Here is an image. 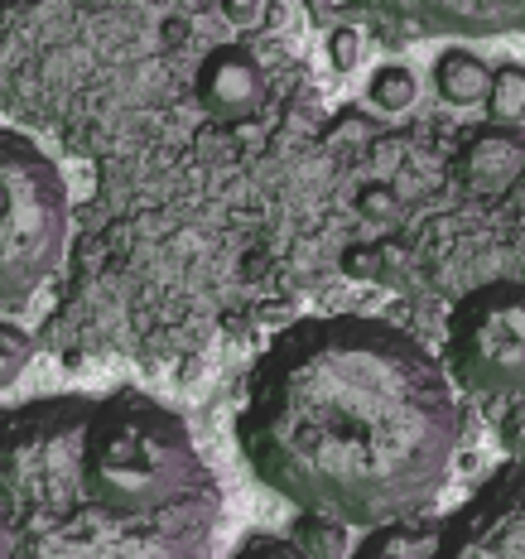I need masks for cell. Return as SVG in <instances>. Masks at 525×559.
<instances>
[{
  "mask_svg": "<svg viewBox=\"0 0 525 559\" xmlns=\"http://www.w3.org/2000/svg\"><path fill=\"white\" fill-rule=\"evenodd\" d=\"M231 559H305L295 550L289 535H271V531H255V535H241Z\"/></svg>",
  "mask_w": 525,
  "mask_h": 559,
  "instance_id": "5bb4252c",
  "label": "cell"
},
{
  "mask_svg": "<svg viewBox=\"0 0 525 559\" xmlns=\"http://www.w3.org/2000/svg\"><path fill=\"white\" fill-rule=\"evenodd\" d=\"M443 371L468 395H525V280H487L449 313Z\"/></svg>",
  "mask_w": 525,
  "mask_h": 559,
  "instance_id": "277c9868",
  "label": "cell"
},
{
  "mask_svg": "<svg viewBox=\"0 0 525 559\" xmlns=\"http://www.w3.org/2000/svg\"><path fill=\"white\" fill-rule=\"evenodd\" d=\"M68 251V183L39 140L0 126V313L29 305Z\"/></svg>",
  "mask_w": 525,
  "mask_h": 559,
  "instance_id": "3957f363",
  "label": "cell"
},
{
  "mask_svg": "<svg viewBox=\"0 0 525 559\" xmlns=\"http://www.w3.org/2000/svg\"><path fill=\"white\" fill-rule=\"evenodd\" d=\"M222 15H227V25L237 29H261L265 25V0H217Z\"/></svg>",
  "mask_w": 525,
  "mask_h": 559,
  "instance_id": "e0dca14e",
  "label": "cell"
},
{
  "mask_svg": "<svg viewBox=\"0 0 525 559\" xmlns=\"http://www.w3.org/2000/svg\"><path fill=\"white\" fill-rule=\"evenodd\" d=\"M367 102H371V107H377L381 116L410 111L415 102H419V78H415V68H405V63H381V68H371V78H367Z\"/></svg>",
  "mask_w": 525,
  "mask_h": 559,
  "instance_id": "30bf717a",
  "label": "cell"
},
{
  "mask_svg": "<svg viewBox=\"0 0 525 559\" xmlns=\"http://www.w3.org/2000/svg\"><path fill=\"white\" fill-rule=\"evenodd\" d=\"M458 395L405 329L299 319L255 357L237 449L299 511L377 531L434 497L458 453Z\"/></svg>",
  "mask_w": 525,
  "mask_h": 559,
  "instance_id": "6da1fadb",
  "label": "cell"
},
{
  "mask_svg": "<svg viewBox=\"0 0 525 559\" xmlns=\"http://www.w3.org/2000/svg\"><path fill=\"white\" fill-rule=\"evenodd\" d=\"M386 29L443 34V39H492L525 34V0H357Z\"/></svg>",
  "mask_w": 525,
  "mask_h": 559,
  "instance_id": "8992f818",
  "label": "cell"
},
{
  "mask_svg": "<svg viewBox=\"0 0 525 559\" xmlns=\"http://www.w3.org/2000/svg\"><path fill=\"white\" fill-rule=\"evenodd\" d=\"M357 207L367 217H377V223H391L395 213H401V203H395V193L391 189H381V183H367V189L357 193Z\"/></svg>",
  "mask_w": 525,
  "mask_h": 559,
  "instance_id": "2e32d148",
  "label": "cell"
},
{
  "mask_svg": "<svg viewBox=\"0 0 525 559\" xmlns=\"http://www.w3.org/2000/svg\"><path fill=\"white\" fill-rule=\"evenodd\" d=\"M343 265H347L353 275H377V255H371V251H347Z\"/></svg>",
  "mask_w": 525,
  "mask_h": 559,
  "instance_id": "ac0fdd59",
  "label": "cell"
},
{
  "mask_svg": "<svg viewBox=\"0 0 525 559\" xmlns=\"http://www.w3.org/2000/svg\"><path fill=\"white\" fill-rule=\"evenodd\" d=\"M329 63L337 68V73H353V68L361 63V34L353 25H337L329 34Z\"/></svg>",
  "mask_w": 525,
  "mask_h": 559,
  "instance_id": "9a60e30c",
  "label": "cell"
},
{
  "mask_svg": "<svg viewBox=\"0 0 525 559\" xmlns=\"http://www.w3.org/2000/svg\"><path fill=\"white\" fill-rule=\"evenodd\" d=\"M10 559H213L222 492L193 435L140 391L0 405Z\"/></svg>",
  "mask_w": 525,
  "mask_h": 559,
  "instance_id": "7a4b0ae2",
  "label": "cell"
},
{
  "mask_svg": "<svg viewBox=\"0 0 525 559\" xmlns=\"http://www.w3.org/2000/svg\"><path fill=\"white\" fill-rule=\"evenodd\" d=\"M429 83H434V92L449 107H482L487 87H492V63L477 49L449 44V49H439L434 63H429Z\"/></svg>",
  "mask_w": 525,
  "mask_h": 559,
  "instance_id": "9c48e42d",
  "label": "cell"
},
{
  "mask_svg": "<svg viewBox=\"0 0 525 559\" xmlns=\"http://www.w3.org/2000/svg\"><path fill=\"white\" fill-rule=\"evenodd\" d=\"M487 116L492 126H525V68L521 63H501L492 68V87H487Z\"/></svg>",
  "mask_w": 525,
  "mask_h": 559,
  "instance_id": "7c38bea8",
  "label": "cell"
},
{
  "mask_svg": "<svg viewBox=\"0 0 525 559\" xmlns=\"http://www.w3.org/2000/svg\"><path fill=\"white\" fill-rule=\"evenodd\" d=\"M289 540L305 559H347V526L333 516H319V511H299Z\"/></svg>",
  "mask_w": 525,
  "mask_h": 559,
  "instance_id": "8fae6325",
  "label": "cell"
},
{
  "mask_svg": "<svg viewBox=\"0 0 525 559\" xmlns=\"http://www.w3.org/2000/svg\"><path fill=\"white\" fill-rule=\"evenodd\" d=\"M434 559H525V463L487 477L443 521Z\"/></svg>",
  "mask_w": 525,
  "mask_h": 559,
  "instance_id": "5b68a950",
  "label": "cell"
},
{
  "mask_svg": "<svg viewBox=\"0 0 525 559\" xmlns=\"http://www.w3.org/2000/svg\"><path fill=\"white\" fill-rule=\"evenodd\" d=\"M77 5H87V10H97V5H107V0H77Z\"/></svg>",
  "mask_w": 525,
  "mask_h": 559,
  "instance_id": "ffe728a7",
  "label": "cell"
},
{
  "mask_svg": "<svg viewBox=\"0 0 525 559\" xmlns=\"http://www.w3.org/2000/svg\"><path fill=\"white\" fill-rule=\"evenodd\" d=\"M193 87H198L203 111L217 116V121H251V116L265 107L261 58L251 49H241V44H217V49L198 63Z\"/></svg>",
  "mask_w": 525,
  "mask_h": 559,
  "instance_id": "52a82bcc",
  "label": "cell"
},
{
  "mask_svg": "<svg viewBox=\"0 0 525 559\" xmlns=\"http://www.w3.org/2000/svg\"><path fill=\"white\" fill-rule=\"evenodd\" d=\"M29 357H34V337L15 319H0V391L15 386V377L29 367Z\"/></svg>",
  "mask_w": 525,
  "mask_h": 559,
  "instance_id": "4fadbf2b",
  "label": "cell"
},
{
  "mask_svg": "<svg viewBox=\"0 0 525 559\" xmlns=\"http://www.w3.org/2000/svg\"><path fill=\"white\" fill-rule=\"evenodd\" d=\"M525 169V140L506 126H482L463 140L458 150V179L473 193H501L521 179Z\"/></svg>",
  "mask_w": 525,
  "mask_h": 559,
  "instance_id": "ba28073f",
  "label": "cell"
},
{
  "mask_svg": "<svg viewBox=\"0 0 525 559\" xmlns=\"http://www.w3.org/2000/svg\"><path fill=\"white\" fill-rule=\"evenodd\" d=\"M0 559H10V526H5V511H0Z\"/></svg>",
  "mask_w": 525,
  "mask_h": 559,
  "instance_id": "d6986e66",
  "label": "cell"
}]
</instances>
